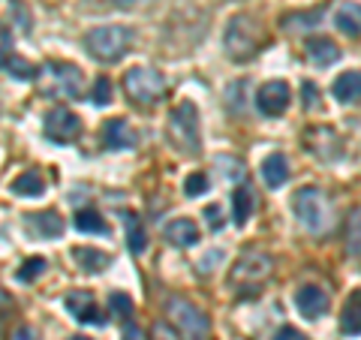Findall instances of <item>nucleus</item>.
I'll return each instance as SVG.
<instances>
[{"mask_svg":"<svg viewBox=\"0 0 361 340\" xmlns=\"http://www.w3.org/2000/svg\"><path fill=\"white\" fill-rule=\"evenodd\" d=\"M292 211H295L298 223L313 235H322L331 229V205L319 187H301L292 196Z\"/></svg>","mask_w":361,"mask_h":340,"instance_id":"nucleus-1","label":"nucleus"},{"mask_svg":"<svg viewBox=\"0 0 361 340\" xmlns=\"http://www.w3.org/2000/svg\"><path fill=\"white\" fill-rule=\"evenodd\" d=\"M133 42H135L133 28H123V25H103V28H94V30H87V37H85L87 51L94 54L97 61H106V63L121 61L123 54L130 51V45H133Z\"/></svg>","mask_w":361,"mask_h":340,"instance_id":"nucleus-2","label":"nucleus"},{"mask_svg":"<svg viewBox=\"0 0 361 340\" xmlns=\"http://www.w3.org/2000/svg\"><path fill=\"white\" fill-rule=\"evenodd\" d=\"M223 45L232 61L244 63V61H250L259 51V45H262V30H259V25L250 16H232L229 25H226Z\"/></svg>","mask_w":361,"mask_h":340,"instance_id":"nucleus-3","label":"nucleus"},{"mask_svg":"<svg viewBox=\"0 0 361 340\" xmlns=\"http://www.w3.org/2000/svg\"><path fill=\"white\" fill-rule=\"evenodd\" d=\"M169 139L178 151L184 154H196L202 148V130H199V109L196 103L184 99L180 106L172 109L169 115Z\"/></svg>","mask_w":361,"mask_h":340,"instance_id":"nucleus-4","label":"nucleus"},{"mask_svg":"<svg viewBox=\"0 0 361 340\" xmlns=\"http://www.w3.org/2000/svg\"><path fill=\"white\" fill-rule=\"evenodd\" d=\"M271 268H274V262H271V256L265 253H256V250H247L238 262L232 265L229 271V283L238 292H253L259 289V283H265L271 277Z\"/></svg>","mask_w":361,"mask_h":340,"instance_id":"nucleus-5","label":"nucleus"},{"mask_svg":"<svg viewBox=\"0 0 361 340\" xmlns=\"http://www.w3.org/2000/svg\"><path fill=\"white\" fill-rule=\"evenodd\" d=\"M85 85V75L75 63L66 61H49L42 70V90L51 97H78Z\"/></svg>","mask_w":361,"mask_h":340,"instance_id":"nucleus-6","label":"nucleus"},{"mask_svg":"<svg viewBox=\"0 0 361 340\" xmlns=\"http://www.w3.org/2000/svg\"><path fill=\"white\" fill-rule=\"evenodd\" d=\"M123 90L130 94V99L148 106L166 94V78L157 70H148V66H133V70H127V75H123Z\"/></svg>","mask_w":361,"mask_h":340,"instance_id":"nucleus-7","label":"nucleus"},{"mask_svg":"<svg viewBox=\"0 0 361 340\" xmlns=\"http://www.w3.org/2000/svg\"><path fill=\"white\" fill-rule=\"evenodd\" d=\"M166 310H169V316H172V320L178 322L180 334H184L187 340H205V337H208V316L202 313L193 301L175 296V298H169Z\"/></svg>","mask_w":361,"mask_h":340,"instance_id":"nucleus-8","label":"nucleus"},{"mask_svg":"<svg viewBox=\"0 0 361 340\" xmlns=\"http://www.w3.org/2000/svg\"><path fill=\"white\" fill-rule=\"evenodd\" d=\"M78 133H82V118L75 115L70 109H51L49 115H45V135H49L51 142H75Z\"/></svg>","mask_w":361,"mask_h":340,"instance_id":"nucleus-9","label":"nucleus"},{"mask_svg":"<svg viewBox=\"0 0 361 340\" xmlns=\"http://www.w3.org/2000/svg\"><path fill=\"white\" fill-rule=\"evenodd\" d=\"M292 103V90L286 82H265L262 87L256 90V109L268 118H277L283 115Z\"/></svg>","mask_w":361,"mask_h":340,"instance_id":"nucleus-10","label":"nucleus"},{"mask_svg":"<svg viewBox=\"0 0 361 340\" xmlns=\"http://www.w3.org/2000/svg\"><path fill=\"white\" fill-rule=\"evenodd\" d=\"M295 308L304 320H319V316L329 310V296H325L322 286L307 283V286H298V292H295Z\"/></svg>","mask_w":361,"mask_h":340,"instance_id":"nucleus-11","label":"nucleus"},{"mask_svg":"<svg viewBox=\"0 0 361 340\" xmlns=\"http://www.w3.org/2000/svg\"><path fill=\"white\" fill-rule=\"evenodd\" d=\"M63 308L70 310V316L75 322H94V325H103V316H99L97 310V301L90 292H82V289H75L70 292V296L63 298Z\"/></svg>","mask_w":361,"mask_h":340,"instance_id":"nucleus-12","label":"nucleus"},{"mask_svg":"<svg viewBox=\"0 0 361 340\" xmlns=\"http://www.w3.org/2000/svg\"><path fill=\"white\" fill-rule=\"evenodd\" d=\"M103 142H106V148H111V151H127V148L135 145V133L123 118H115V121H106Z\"/></svg>","mask_w":361,"mask_h":340,"instance_id":"nucleus-13","label":"nucleus"},{"mask_svg":"<svg viewBox=\"0 0 361 340\" xmlns=\"http://www.w3.org/2000/svg\"><path fill=\"white\" fill-rule=\"evenodd\" d=\"M262 178H265V184L271 187V190H277V187H283L286 181H289V160H286V154H280V151H274V154H268L265 160H262Z\"/></svg>","mask_w":361,"mask_h":340,"instance_id":"nucleus-14","label":"nucleus"},{"mask_svg":"<svg viewBox=\"0 0 361 340\" xmlns=\"http://www.w3.org/2000/svg\"><path fill=\"white\" fill-rule=\"evenodd\" d=\"M307 58L316 63V66H331V63H337L341 61V49H337V42L334 40H329V37H313V40H307Z\"/></svg>","mask_w":361,"mask_h":340,"instance_id":"nucleus-15","label":"nucleus"},{"mask_svg":"<svg viewBox=\"0 0 361 340\" xmlns=\"http://www.w3.org/2000/svg\"><path fill=\"white\" fill-rule=\"evenodd\" d=\"M166 238H169V244H175V247H193V244H199V226L187 217L172 220L166 226Z\"/></svg>","mask_w":361,"mask_h":340,"instance_id":"nucleus-16","label":"nucleus"},{"mask_svg":"<svg viewBox=\"0 0 361 340\" xmlns=\"http://www.w3.org/2000/svg\"><path fill=\"white\" fill-rule=\"evenodd\" d=\"M341 332L349 334V337L361 334V289L349 292V298L343 304V313H341Z\"/></svg>","mask_w":361,"mask_h":340,"instance_id":"nucleus-17","label":"nucleus"},{"mask_svg":"<svg viewBox=\"0 0 361 340\" xmlns=\"http://www.w3.org/2000/svg\"><path fill=\"white\" fill-rule=\"evenodd\" d=\"M73 259L78 262V268L87 271V274H99V271H106L111 265V256L97 250V247H75Z\"/></svg>","mask_w":361,"mask_h":340,"instance_id":"nucleus-18","label":"nucleus"},{"mask_svg":"<svg viewBox=\"0 0 361 340\" xmlns=\"http://www.w3.org/2000/svg\"><path fill=\"white\" fill-rule=\"evenodd\" d=\"M331 94L341 99V103H361V73L358 70H349L343 75H337Z\"/></svg>","mask_w":361,"mask_h":340,"instance_id":"nucleus-19","label":"nucleus"},{"mask_svg":"<svg viewBox=\"0 0 361 340\" xmlns=\"http://www.w3.org/2000/svg\"><path fill=\"white\" fill-rule=\"evenodd\" d=\"M334 25L349 40H358L361 37V4H343L334 16Z\"/></svg>","mask_w":361,"mask_h":340,"instance_id":"nucleus-20","label":"nucleus"},{"mask_svg":"<svg viewBox=\"0 0 361 340\" xmlns=\"http://www.w3.org/2000/svg\"><path fill=\"white\" fill-rule=\"evenodd\" d=\"M256 193L250 190V187H238L232 193V220L238 223V226H244L247 220H250V214H253V208H256Z\"/></svg>","mask_w":361,"mask_h":340,"instance_id":"nucleus-21","label":"nucleus"},{"mask_svg":"<svg viewBox=\"0 0 361 340\" xmlns=\"http://www.w3.org/2000/svg\"><path fill=\"white\" fill-rule=\"evenodd\" d=\"M30 226L37 229V235L42 238H58L63 232V220H61V214H54V211H42V214H30Z\"/></svg>","mask_w":361,"mask_h":340,"instance_id":"nucleus-22","label":"nucleus"},{"mask_svg":"<svg viewBox=\"0 0 361 340\" xmlns=\"http://www.w3.org/2000/svg\"><path fill=\"white\" fill-rule=\"evenodd\" d=\"M13 193H16V196H25V199L42 196V193H45V181H42L39 172H21L13 181Z\"/></svg>","mask_w":361,"mask_h":340,"instance_id":"nucleus-23","label":"nucleus"},{"mask_svg":"<svg viewBox=\"0 0 361 340\" xmlns=\"http://www.w3.org/2000/svg\"><path fill=\"white\" fill-rule=\"evenodd\" d=\"M127 244H130V250L135 256L145 253V247H148V232H145V226H142V220L135 217V214L127 217Z\"/></svg>","mask_w":361,"mask_h":340,"instance_id":"nucleus-24","label":"nucleus"},{"mask_svg":"<svg viewBox=\"0 0 361 340\" xmlns=\"http://www.w3.org/2000/svg\"><path fill=\"white\" fill-rule=\"evenodd\" d=\"M75 229L78 232H87V235H106L109 232V226H106V220L99 217L97 211H78L75 214Z\"/></svg>","mask_w":361,"mask_h":340,"instance_id":"nucleus-25","label":"nucleus"},{"mask_svg":"<svg viewBox=\"0 0 361 340\" xmlns=\"http://www.w3.org/2000/svg\"><path fill=\"white\" fill-rule=\"evenodd\" d=\"M346 253L349 256H361V208L349 214L346 223Z\"/></svg>","mask_w":361,"mask_h":340,"instance_id":"nucleus-26","label":"nucleus"},{"mask_svg":"<svg viewBox=\"0 0 361 340\" xmlns=\"http://www.w3.org/2000/svg\"><path fill=\"white\" fill-rule=\"evenodd\" d=\"M45 268H49V262H45L42 256H30V259H25V265L18 268V280H21V283L39 280V277L45 274Z\"/></svg>","mask_w":361,"mask_h":340,"instance_id":"nucleus-27","label":"nucleus"},{"mask_svg":"<svg viewBox=\"0 0 361 340\" xmlns=\"http://www.w3.org/2000/svg\"><path fill=\"white\" fill-rule=\"evenodd\" d=\"M211 187V181H208V175L205 172H193V175H187V181H184V193L190 199H196V196H205V190Z\"/></svg>","mask_w":361,"mask_h":340,"instance_id":"nucleus-28","label":"nucleus"},{"mask_svg":"<svg viewBox=\"0 0 361 340\" xmlns=\"http://www.w3.org/2000/svg\"><path fill=\"white\" fill-rule=\"evenodd\" d=\"M109 310H115L121 320H130L133 316V298L123 296V292H111L109 296Z\"/></svg>","mask_w":361,"mask_h":340,"instance_id":"nucleus-29","label":"nucleus"},{"mask_svg":"<svg viewBox=\"0 0 361 340\" xmlns=\"http://www.w3.org/2000/svg\"><path fill=\"white\" fill-rule=\"evenodd\" d=\"M90 99H94L97 106H106V103H111V82L103 75V78H97L94 82V94H90Z\"/></svg>","mask_w":361,"mask_h":340,"instance_id":"nucleus-30","label":"nucleus"},{"mask_svg":"<svg viewBox=\"0 0 361 340\" xmlns=\"http://www.w3.org/2000/svg\"><path fill=\"white\" fill-rule=\"evenodd\" d=\"M6 70H9V73H16L18 78H33V75H39V73L33 70L30 63H25L21 58H13V54H9V63H6Z\"/></svg>","mask_w":361,"mask_h":340,"instance_id":"nucleus-31","label":"nucleus"},{"mask_svg":"<svg viewBox=\"0 0 361 340\" xmlns=\"http://www.w3.org/2000/svg\"><path fill=\"white\" fill-rule=\"evenodd\" d=\"M319 18H322V13H319V9H316V13H304V16H289L286 21H283V25L286 28H292V25H310V28H316V25H319Z\"/></svg>","mask_w":361,"mask_h":340,"instance_id":"nucleus-32","label":"nucleus"},{"mask_svg":"<svg viewBox=\"0 0 361 340\" xmlns=\"http://www.w3.org/2000/svg\"><path fill=\"white\" fill-rule=\"evenodd\" d=\"M151 337L154 340H180L178 337V332L169 322H154V328H151Z\"/></svg>","mask_w":361,"mask_h":340,"instance_id":"nucleus-33","label":"nucleus"},{"mask_svg":"<svg viewBox=\"0 0 361 340\" xmlns=\"http://www.w3.org/2000/svg\"><path fill=\"white\" fill-rule=\"evenodd\" d=\"M205 220H208L211 229H223V211L217 205H208L205 208Z\"/></svg>","mask_w":361,"mask_h":340,"instance_id":"nucleus-34","label":"nucleus"},{"mask_svg":"<svg viewBox=\"0 0 361 340\" xmlns=\"http://www.w3.org/2000/svg\"><path fill=\"white\" fill-rule=\"evenodd\" d=\"M274 340H307V334H301L298 328H292V325H283L280 332L274 334Z\"/></svg>","mask_w":361,"mask_h":340,"instance_id":"nucleus-35","label":"nucleus"},{"mask_svg":"<svg viewBox=\"0 0 361 340\" xmlns=\"http://www.w3.org/2000/svg\"><path fill=\"white\" fill-rule=\"evenodd\" d=\"M118 9H142V6H148L151 0H111Z\"/></svg>","mask_w":361,"mask_h":340,"instance_id":"nucleus-36","label":"nucleus"},{"mask_svg":"<svg viewBox=\"0 0 361 340\" xmlns=\"http://www.w3.org/2000/svg\"><path fill=\"white\" fill-rule=\"evenodd\" d=\"M316 97H319V90H316V87L307 82V85H304V106H307V109H316Z\"/></svg>","mask_w":361,"mask_h":340,"instance_id":"nucleus-37","label":"nucleus"},{"mask_svg":"<svg viewBox=\"0 0 361 340\" xmlns=\"http://www.w3.org/2000/svg\"><path fill=\"white\" fill-rule=\"evenodd\" d=\"M13 340H39V337H37V332H33L30 325H21L18 332L13 334Z\"/></svg>","mask_w":361,"mask_h":340,"instance_id":"nucleus-38","label":"nucleus"},{"mask_svg":"<svg viewBox=\"0 0 361 340\" xmlns=\"http://www.w3.org/2000/svg\"><path fill=\"white\" fill-rule=\"evenodd\" d=\"M123 340H139V332H135L133 325H127V328H123Z\"/></svg>","mask_w":361,"mask_h":340,"instance_id":"nucleus-39","label":"nucleus"},{"mask_svg":"<svg viewBox=\"0 0 361 340\" xmlns=\"http://www.w3.org/2000/svg\"><path fill=\"white\" fill-rule=\"evenodd\" d=\"M6 63H9V54L0 51V70H6Z\"/></svg>","mask_w":361,"mask_h":340,"instance_id":"nucleus-40","label":"nucleus"},{"mask_svg":"<svg viewBox=\"0 0 361 340\" xmlns=\"http://www.w3.org/2000/svg\"><path fill=\"white\" fill-rule=\"evenodd\" d=\"M70 340H90V337H70Z\"/></svg>","mask_w":361,"mask_h":340,"instance_id":"nucleus-41","label":"nucleus"}]
</instances>
